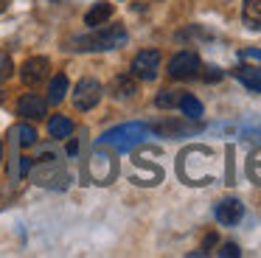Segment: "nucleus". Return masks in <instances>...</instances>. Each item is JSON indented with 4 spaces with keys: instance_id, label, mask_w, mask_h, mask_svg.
I'll use <instances>...</instances> for the list:
<instances>
[{
    "instance_id": "obj_1",
    "label": "nucleus",
    "mask_w": 261,
    "mask_h": 258,
    "mask_svg": "<svg viewBox=\"0 0 261 258\" xmlns=\"http://www.w3.org/2000/svg\"><path fill=\"white\" fill-rule=\"evenodd\" d=\"M126 45V28L121 22H113V25H96L90 34L73 39L76 50H115Z\"/></svg>"
},
{
    "instance_id": "obj_2",
    "label": "nucleus",
    "mask_w": 261,
    "mask_h": 258,
    "mask_svg": "<svg viewBox=\"0 0 261 258\" xmlns=\"http://www.w3.org/2000/svg\"><path fill=\"white\" fill-rule=\"evenodd\" d=\"M146 135H149L146 123H121V126L104 132L98 138V146H113L115 151H132L135 146L143 143Z\"/></svg>"
},
{
    "instance_id": "obj_3",
    "label": "nucleus",
    "mask_w": 261,
    "mask_h": 258,
    "mask_svg": "<svg viewBox=\"0 0 261 258\" xmlns=\"http://www.w3.org/2000/svg\"><path fill=\"white\" fill-rule=\"evenodd\" d=\"M115 174H118V163H115V157L107 154V151L98 146L96 154H93L90 163H87V177H90L96 185H110L115 179Z\"/></svg>"
},
{
    "instance_id": "obj_4",
    "label": "nucleus",
    "mask_w": 261,
    "mask_h": 258,
    "mask_svg": "<svg viewBox=\"0 0 261 258\" xmlns=\"http://www.w3.org/2000/svg\"><path fill=\"white\" fill-rule=\"evenodd\" d=\"M34 183L40 185V188L62 191V188H68V174H65V168L59 166L57 160H42L40 166L34 168Z\"/></svg>"
},
{
    "instance_id": "obj_5",
    "label": "nucleus",
    "mask_w": 261,
    "mask_h": 258,
    "mask_svg": "<svg viewBox=\"0 0 261 258\" xmlns=\"http://www.w3.org/2000/svg\"><path fill=\"white\" fill-rule=\"evenodd\" d=\"M101 93H104V87L96 82V79H90V76L79 79V84L73 87V107H76L79 112L93 110V107L101 101Z\"/></svg>"
},
{
    "instance_id": "obj_6",
    "label": "nucleus",
    "mask_w": 261,
    "mask_h": 258,
    "mask_svg": "<svg viewBox=\"0 0 261 258\" xmlns=\"http://www.w3.org/2000/svg\"><path fill=\"white\" fill-rule=\"evenodd\" d=\"M158 67H160V54L154 48L146 50H138L135 59H132V76L143 79V82H152L158 76Z\"/></svg>"
},
{
    "instance_id": "obj_7",
    "label": "nucleus",
    "mask_w": 261,
    "mask_h": 258,
    "mask_svg": "<svg viewBox=\"0 0 261 258\" xmlns=\"http://www.w3.org/2000/svg\"><path fill=\"white\" fill-rule=\"evenodd\" d=\"M169 73L171 79H194L199 73V56L194 50H180L177 56H171Z\"/></svg>"
},
{
    "instance_id": "obj_8",
    "label": "nucleus",
    "mask_w": 261,
    "mask_h": 258,
    "mask_svg": "<svg viewBox=\"0 0 261 258\" xmlns=\"http://www.w3.org/2000/svg\"><path fill=\"white\" fill-rule=\"evenodd\" d=\"M48 73H51V59L48 56H31V59L23 62V67H20V79H23L25 84H40L42 79H48Z\"/></svg>"
},
{
    "instance_id": "obj_9",
    "label": "nucleus",
    "mask_w": 261,
    "mask_h": 258,
    "mask_svg": "<svg viewBox=\"0 0 261 258\" xmlns=\"http://www.w3.org/2000/svg\"><path fill=\"white\" fill-rule=\"evenodd\" d=\"M135 93H138V82L132 73H121V76H115L110 82V98L115 101H129L135 98Z\"/></svg>"
},
{
    "instance_id": "obj_10",
    "label": "nucleus",
    "mask_w": 261,
    "mask_h": 258,
    "mask_svg": "<svg viewBox=\"0 0 261 258\" xmlns=\"http://www.w3.org/2000/svg\"><path fill=\"white\" fill-rule=\"evenodd\" d=\"M45 107H48V98H42V95H37V93H25L23 98L17 101V112L23 118H31V121H40V118L45 115Z\"/></svg>"
},
{
    "instance_id": "obj_11",
    "label": "nucleus",
    "mask_w": 261,
    "mask_h": 258,
    "mask_svg": "<svg viewBox=\"0 0 261 258\" xmlns=\"http://www.w3.org/2000/svg\"><path fill=\"white\" fill-rule=\"evenodd\" d=\"M216 222L219 224H236V222H242V216H244V205L239 199H222L219 205H216Z\"/></svg>"
},
{
    "instance_id": "obj_12",
    "label": "nucleus",
    "mask_w": 261,
    "mask_h": 258,
    "mask_svg": "<svg viewBox=\"0 0 261 258\" xmlns=\"http://www.w3.org/2000/svg\"><path fill=\"white\" fill-rule=\"evenodd\" d=\"M73 121H70L68 115H51L48 118V135L57 140H68L70 135H73Z\"/></svg>"
},
{
    "instance_id": "obj_13",
    "label": "nucleus",
    "mask_w": 261,
    "mask_h": 258,
    "mask_svg": "<svg viewBox=\"0 0 261 258\" xmlns=\"http://www.w3.org/2000/svg\"><path fill=\"white\" fill-rule=\"evenodd\" d=\"M233 76H236L247 90H253V93L261 95V70H258V67H247V65L236 67V70H233Z\"/></svg>"
},
{
    "instance_id": "obj_14",
    "label": "nucleus",
    "mask_w": 261,
    "mask_h": 258,
    "mask_svg": "<svg viewBox=\"0 0 261 258\" xmlns=\"http://www.w3.org/2000/svg\"><path fill=\"white\" fill-rule=\"evenodd\" d=\"M110 17H113V3H96L90 11H87L85 25H90V28L104 25V22H110Z\"/></svg>"
},
{
    "instance_id": "obj_15",
    "label": "nucleus",
    "mask_w": 261,
    "mask_h": 258,
    "mask_svg": "<svg viewBox=\"0 0 261 258\" xmlns=\"http://www.w3.org/2000/svg\"><path fill=\"white\" fill-rule=\"evenodd\" d=\"M68 90H70V84H68V76H65V73L54 76L51 79V87H48V101H51V104H59Z\"/></svg>"
},
{
    "instance_id": "obj_16",
    "label": "nucleus",
    "mask_w": 261,
    "mask_h": 258,
    "mask_svg": "<svg viewBox=\"0 0 261 258\" xmlns=\"http://www.w3.org/2000/svg\"><path fill=\"white\" fill-rule=\"evenodd\" d=\"M177 107L182 110V115H186L188 121H199V118H202V104H199V98H194V95H188V93H182V98Z\"/></svg>"
},
{
    "instance_id": "obj_17",
    "label": "nucleus",
    "mask_w": 261,
    "mask_h": 258,
    "mask_svg": "<svg viewBox=\"0 0 261 258\" xmlns=\"http://www.w3.org/2000/svg\"><path fill=\"white\" fill-rule=\"evenodd\" d=\"M242 17L250 28H261V0H244Z\"/></svg>"
},
{
    "instance_id": "obj_18",
    "label": "nucleus",
    "mask_w": 261,
    "mask_h": 258,
    "mask_svg": "<svg viewBox=\"0 0 261 258\" xmlns=\"http://www.w3.org/2000/svg\"><path fill=\"white\" fill-rule=\"evenodd\" d=\"M12 138L17 140L20 146H34L37 132H34V126H29V123H17V126L12 129Z\"/></svg>"
},
{
    "instance_id": "obj_19",
    "label": "nucleus",
    "mask_w": 261,
    "mask_h": 258,
    "mask_svg": "<svg viewBox=\"0 0 261 258\" xmlns=\"http://www.w3.org/2000/svg\"><path fill=\"white\" fill-rule=\"evenodd\" d=\"M180 98H182L180 90H163V93H160L158 98H154V104H158L160 110H171V107L180 104Z\"/></svg>"
},
{
    "instance_id": "obj_20",
    "label": "nucleus",
    "mask_w": 261,
    "mask_h": 258,
    "mask_svg": "<svg viewBox=\"0 0 261 258\" xmlns=\"http://www.w3.org/2000/svg\"><path fill=\"white\" fill-rule=\"evenodd\" d=\"M247 171H250V177H253V183L261 185V149L253 151V157H250V163H247Z\"/></svg>"
},
{
    "instance_id": "obj_21",
    "label": "nucleus",
    "mask_w": 261,
    "mask_h": 258,
    "mask_svg": "<svg viewBox=\"0 0 261 258\" xmlns=\"http://www.w3.org/2000/svg\"><path fill=\"white\" fill-rule=\"evenodd\" d=\"M29 171H31V160H29V157H17V163H14L12 174H14V177H25Z\"/></svg>"
},
{
    "instance_id": "obj_22",
    "label": "nucleus",
    "mask_w": 261,
    "mask_h": 258,
    "mask_svg": "<svg viewBox=\"0 0 261 258\" xmlns=\"http://www.w3.org/2000/svg\"><path fill=\"white\" fill-rule=\"evenodd\" d=\"M12 70H14V67H12V59H9L6 54H0V82L12 76Z\"/></svg>"
},
{
    "instance_id": "obj_23",
    "label": "nucleus",
    "mask_w": 261,
    "mask_h": 258,
    "mask_svg": "<svg viewBox=\"0 0 261 258\" xmlns=\"http://www.w3.org/2000/svg\"><path fill=\"white\" fill-rule=\"evenodd\" d=\"M239 56H242V59H247V62H258V65H261V50L258 48H244Z\"/></svg>"
},
{
    "instance_id": "obj_24",
    "label": "nucleus",
    "mask_w": 261,
    "mask_h": 258,
    "mask_svg": "<svg viewBox=\"0 0 261 258\" xmlns=\"http://www.w3.org/2000/svg\"><path fill=\"white\" fill-rule=\"evenodd\" d=\"M219 255H230V258H236V255H239V247H236V244H222V247H219Z\"/></svg>"
},
{
    "instance_id": "obj_25",
    "label": "nucleus",
    "mask_w": 261,
    "mask_h": 258,
    "mask_svg": "<svg viewBox=\"0 0 261 258\" xmlns=\"http://www.w3.org/2000/svg\"><path fill=\"white\" fill-rule=\"evenodd\" d=\"M222 79V70L219 67H208V73H205V82H219Z\"/></svg>"
},
{
    "instance_id": "obj_26",
    "label": "nucleus",
    "mask_w": 261,
    "mask_h": 258,
    "mask_svg": "<svg viewBox=\"0 0 261 258\" xmlns=\"http://www.w3.org/2000/svg\"><path fill=\"white\" fill-rule=\"evenodd\" d=\"M6 6H9V0H0V11H6Z\"/></svg>"
},
{
    "instance_id": "obj_27",
    "label": "nucleus",
    "mask_w": 261,
    "mask_h": 258,
    "mask_svg": "<svg viewBox=\"0 0 261 258\" xmlns=\"http://www.w3.org/2000/svg\"><path fill=\"white\" fill-rule=\"evenodd\" d=\"M0 101H3V90H0Z\"/></svg>"
}]
</instances>
